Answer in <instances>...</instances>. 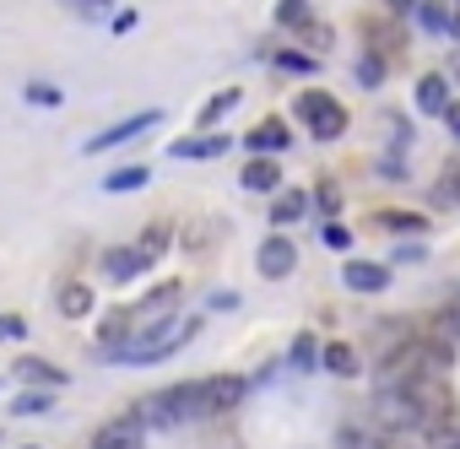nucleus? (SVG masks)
Instances as JSON below:
<instances>
[{"label": "nucleus", "instance_id": "18", "mask_svg": "<svg viewBox=\"0 0 460 449\" xmlns=\"http://www.w3.org/2000/svg\"><path fill=\"white\" fill-rule=\"evenodd\" d=\"M304 211H309V195H304V189H288V195L271 206V222H282V228H288V222H298Z\"/></svg>", "mask_w": 460, "mask_h": 449}, {"label": "nucleus", "instance_id": "35", "mask_svg": "<svg viewBox=\"0 0 460 449\" xmlns=\"http://www.w3.org/2000/svg\"><path fill=\"white\" fill-rule=\"evenodd\" d=\"M390 6H395V12H411V6H417V0H390Z\"/></svg>", "mask_w": 460, "mask_h": 449}, {"label": "nucleus", "instance_id": "36", "mask_svg": "<svg viewBox=\"0 0 460 449\" xmlns=\"http://www.w3.org/2000/svg\"><path fill=\"white\" fill-rule=\"evenodd\" d=\"M449 76H460V60H455V66H449Z\"/></svg>", "mask_w": 460, "mask_h": 449}, {"label": "nucleus", "instance_id": "11", "mask_svg": "<svg viewBox=\"0 0 460 449\" xmlns=\"http://www.w3.org/2000/svg\"><path fill=\"white\" fill-rule=\"evenodd\" d=\"M146 266H152V260H146L136 244H130V250H109V255H103V271H109L114 282H130V277H141Z\"/></svg>", "mask_w": 460, "mask_h": 449}, {"label": "nucleus", "instance_id": "8", "mask_svg": "<svg viewBox=\"0 0 460 449\" xmlns=\"http://www.w3.org/2000/svg\"><path fill=\"white\" fill-rule=\"evenodd\" d=\"M255 266H261V277H271V282H282V277H293V266H298V250H293V239H266L261 244V255H255Z\"/></svg>", "mask_w": 460, "mask_h": 449}, {"label": "nucleus", "instance_id": "4", "mask_svg": "<svg viewBox=\"0 0 460 449\" xmlns=\"http://www.w3.org/2000/svg\"><path fill=\"white\" fill-rule=\"evenodd\" d=\"M406 401H411V411H417V433H422V438L438 433L444 422H455V401H449V384H444L438 374L406 384Z\"/></svg>", "mask_w": 460, "mask_h": 449}, {"label": "nucleus", "instance_id": "22", "mask_svg": "<svg viewBox=\"0 0 460 449\" xmlns=\"http://www.w3.org/2000/svg\"><path fill=\"white\" fill-rule=\"evenodd\" d=\"M239 98H244L239 87H222V92H217V98L206 103V114H200V125H217V119H222L227 109H239Z\"/></svg>", "mask_w": 460, "mask_h": 449}, {"label": "nucleus", "instance_id": "29", "mask_svg": "<svg viewBox=\"0 0 460 449\" xmlns=\"http://www.w3.org/2000/svg\"><path fill=\"white\" fill-rule=\"evenodd\" d=\"M277 66H282V71H314V60H309V55H298V49H282V55H277Z\"/></svg>", "mask_w": 460, "mask_h": 449}, {"label": "nucleus", "instance_id": "32", "mask_svg": "<svg viewBox=\"0 0 460 449\" xmlns=\"http://www.w3.org/2000/svg\"><path fill=\"white\" fill-rule=\"evenodd\" d=\"M293 363H298V368H309V363H314V341H309V336H298V347H293Z\"/></svg>", "mask_w": 460, "mask_h": 449}, {"label": "nucleus", "instance_id": "15", "mask_svg": "<svg viewBox=\"0 0 460 449\" xmlns=\"http://www.w3.org/2000/svg\"><path fill=\"white\" fill-rule=\"evenodd\" d=\"M17 379L44 384V390H60V384H66V374H60L55 363H44V357H22V363H17Z\"/></svg>", "mask_w": 460, "mask_h": 449}, {"label": "nucleus", "instance_id": "2", "mask_svg": "<svg viewBox=\"0 0 460 449\" xmlns=\"http://www.w3.org/2000/svg\"><path fill=\"white\" fill-rule=\"evenodd\" d=\"M195 330H200V320H168V325H152V330L130 336L125 347H114V352H103V357H119V363H163V357H173L179 347H190Z\"/></svg>", "mask_w": 460, "mask_h": 449}, {"label": "nucleus", "instance_id": "25", "mask_svg": "<svg viewBox=\"0 0 460 449\" xmlns=\"http://www.w3.org/2000/svg\"><path fill=\"white\" fill-rule=\"evenodd\" d=\"M455 200H460V163L433 184V206H455Z\"/></svg>", "mask_w": 460, "mask_h": 449}, {"label": "nucleus", "instance_id": "17", "mask_svg": "<svg viewBox=\"0 0 460 449\" xmlns=\"http://www.w3.org/2000/svg\"><path fill=\"white\" fill-rule=\"evenodd\" d=\"M250 146H255V152H282V146H288V125H282V119L255 125V130H250Z\"/></svg>", "mask_w": 460, "mask_h": 449}, {"label": "nucleus", "instance_id": "12", "mask_svg": "<svg viewBox=\"0 0 460 449\" xmlns=\"http://www.w3.org/2000/svg\"><path fill=\"white\" fill-rule=\"evenodd\" d=\"M428 347H433V357H438V363L460 347V309H444V314L433 320V341H428Z\"/></svg>", "mask_w": 460, "mask_h": 449}, {"label": "nucleus", "instance_id": "31", "mask_svg": "<svg viewBox=\"0 0 460 449\" xmlns=\"http://www.w3.org/2000/svg\"><path fill=\"white\" fill-rule=\"evenodd\" d=\"M325 244H331V250H347V244H352V233L341 228V222H325Z\"/></svg>", "mask_w": 460, "mask_h": 449}, {"label": "nucleus", "instance_id": "13", "mask_svg": "<svg viewBox=\"0 0 460 449\" xmlns=\"http://www.w3.org/2000/svg\"><path fill=\"white\" fill-rule=\"evenodd\" d=\"M417 109L422 114H444L449 109V82L444 76H422L417 82Z\"/></svg>", "mask_w": 460, "mask_h": 449}, {"label": "nucleus", "instance_id": "9", "mask_svg": "<svg viewBox=\"0 0 460 449\" xmlns=\"http://www.w3.org/2000/svg\"><path fill=\"white\" fill-rule=\"evenodd\" d=\"M93 449H146V427H141L136 417H114V422L98 427Z\"/></svg>", "mask_w": 460, "mask_h": 449}, {"label": "nucleus", "instance_id": "10", "mask_svg": "<svg viewBox=\"0 0 460 449\" xmlns=\"http://www.w3.org/2000/svg\"><path fill=\"white\" fill-rule=\"evenodd\" d=\"M341 277H347L352 293H385V287H390V271H385L379 260H347Z\"/></svg>", "mask_w": 460, "mask_h": 449}, {"label": "nucleus", "instance_id": "6", "mask_svg": "<svg viewBox=\"0 0 460 449\" xmlns=\"http://www.w3.org/2000/svg\"><path fill=\"white\" fill-rule=\"evenodd\" d=\"M163 119V109H141V114H130V119H119V125H109V130H98L93 141H87V152H109V146H125V141H136L141 130H152Z\"/></svg>", "mask_w": 460, "mask_h": 449}, {"label": "nucleus", "instance_id": "3", "mask_svg": "<svg viewBox=\"0 0 460 449\" xmlns=\"http://www.w3.org/2000/svg\"><path fill=\"white\" fill-rule=\"evenodd\" d=\"M433 363H438L433 347H428L422 336H411V341H401V347H390V352L379 357V390H406V384L428 379Z\"/></svg>", "mask_w": 460, "mask_h": 449}, {"label": "nucleus", "instance_id": "24", "mask_svg": "<svg viewBox=\"0 0 460 449\" xmlns=\"http://www.w3.org/2000/svg\"><path fill=\"white\" fill-rule=\"evenodd\" d=\"M417 17H422V28H433V33H455L449 12H444V6H433V0H417Z\"/></svg>", "mask_w": 460, "mask_h": 449}, {"label": "nucleus", "instance_id": "26", "mask_svg": "<svg viewBox=\"0 0 460 449\" xmlns=\"http://www.w3.org/2000/svg\"><path fill=\"white\" fill-rule=\"evenodd\" d=\"M358 82H363V87H379V82H385V60L363 55V60H358Z\"/></svg>", "mask_w": 460, "mask_h": 449}, {"label": "nucleus", "instance_id": "33", "mask_svg": "<svg viewBox=\"0 0 460 449\" xmlns=\"http://www.w3.org/2000/svg\"><path fill=\"white\" fill-rule=\"evenodd\" d=\"M28 98H33V103H60V92H55V87H39V82L28 87Z\"/></svg>", "mask_w": 460, "mask_h": 449}, {"label": "nucleus", "instance_id": "14", "mask_svg": "<svg viewBox=\"0 0 460 449\" xmlns=\"http://www.w3.org/2000/svg\"><path fill=\"white\" fill-rule=\"evenodd\" d=\"M244 189H277L282 184V163H271V157H255V163H244Z\"/></svg>", "mask_w": 460, "mask_h": 449}, {"label": "nucleus", "instance_id": "34", "mask_svg": "<svg viewBox=\"0 0 460 449\" xmlns=\"http://www.w3.org/2000/svg\"><path fill=\"white\" fill-rule=\"evenodd\" d=\"M444 119H449V130H455V141H460V103H449V109H444Z\"/></svg>", "mask_w": 460, "mask_h": 449}, {"label": "nucleus", "instance_id": "19", "mask_svg": "<svg viewBox=\"0 0 460 449\" xmlns=\"http://www.w3.org/2000/svg\"><path fill=\"white\" fill-rule=\"evenodd\" d=\"M217 152H227V141L222 136H195V141H173V157H217Z\"/></svg>", "mask_w": 460, "mask_h": 449}, {"label": "nucleus", "instance_id": "16", "mask_svg": "<svg viewBox=\"0 0 460 449\" xmlns=\"http://www.w3.org/2000/svg\"><path fill=\"white\" fill-rule=\"evenodd\" d=\"M146 179H152V168H146V163H130V168H114V173L103 179V189H109V195H125V189H141Z\"/></svg>", "mask_w": 460, "mask_h": 449}, {"label": "nucleus", "instance_id": "1", "mask_svg": "<svg viewBox=\"0 0 460 449\" xmlns=\"http://www.w3.org/2000/svg\"><path fill=\"white\" fill-rule=\"evenodd\" d=\"M130 417H136L141 427H157V433L190 427V422H200V417H206V390H200V384H173V390L141 395Z\"/></svg>", "mask_w": 460, "mask_h": 449}, {"label": "nucleus", "instance_id": "21", "mask_svg": "<svg viewBox=\"0 0 460 449\" xmlns=\"http://www.w3.org/2000/svg\"><path fill=\"white\" fill-rule=\"evenodd\" d=\"M66 12H76L87 22H114V0H66Z\"/></svg>", "mask_w": 460, "mask_h": 449}, {"label": "nucleus", "instance_id": "23", "mask_svg": "<svg viewBox=\"0 0 460 449\" xmlns=\"http://www.w3.org/2000/svg\"><path fill=\"white\" fill-rule=\"evenodd\" d=\"M325 368H331V374H347V379H352V374H358V352L336 341V347H325Z\"/></svg>", "mask_w": 460, "mask_h": 449}, {"label": "nucleus", "instance_id": "30", "mask_svg": "<svg viewBox=\"0 0 460 449\" xmlns=\"http://www.w3.org/2000/svg\"><path fill=\"white\" fill-rule=\"evenodd\" d=\"M17 336H28V325L17 314H0V341H17Z\"/></svg>", "mask_w": 460, "mask_h": 449}, {"label": "nucleus", "instance_id": "5", "mask_svg": "<svg viewBox=\"0 0 460 449\" xmlns=\"http://www.w3.org/2000/svg\"><path fill=\"white\" fill-rule=\"evenodd\" d=\"M293 114L309 125V136H320V141H336L341 130H347V109L325 92V87H309V92H298V103H293Z\"/></svg>", "mask_w": 460, "mask_h": 449}, {"label": "nucleus", "instance_id": "27", "mask_svg": "<svg viewBox=\"0 0 460 449\" xmlns=\"http://www.w3.org/2000/svg\"><path fill=\"white\" fill-rule=\"evenodd\" d=\"M44 406H49V395H39V390H22V395L12 401V411H17V417H28V411H44Z\"/></svg>", "mask_w": 460, "mask_h": 449}, {"label": "nucleus", "instance_id": "20", "mask_svg": "<svg viewBox=\"0 0 460 449\" xmlns=\"http://www.w3.org/2000/svg\"><path fill=\"white\" fill-rule=\"evenodd\" d=\"M87 309H93V293H87L82 282H71V287L60 293V314H66V320H82Z\"/></svg>", "mask_w": 460, "mask_h": 449}, {"label": "nucleus", "instance_id": "28", "mask_svg": "<svg viewBox=\"0 0 460 449\" xmlns=\"http://www.w3.org/2000/svg\"><path fill=\"white\" fill-rule=\"evenodd\" d=\"M309 12H304V0H282V6H277V22H288V28H298Z\"/></svg>", "mask_w": 460, "mask_h": 449}, {"label": "nucleus", "instance_id": "7", "mask_svg": "<svg viewBox=\"0 0 460 449\" xmlns=\"http://www.w3.org/2000/svg\"><path fill=\"white\" fill-rule=\"evenodd\" d=\"M200 390H206V417H222V411H234V406L250 395V379L217 374V379H200Z\"/></svg>", "mask_w": 460, "mask_h": 449}]
</instances>
